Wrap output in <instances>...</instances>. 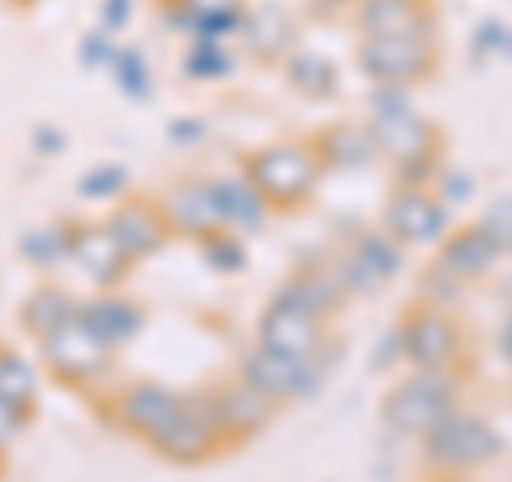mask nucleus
<instances>
[{"label":"nucleus","instance_id":"10","mask_svg":"<svg viewBox=\"0 0 512 482\" xmlns=\"http://www.w3.org/2000/svg\"><path fill=\"white\" fill-rule=\"evenodd\" d=\"M329 342L333 337L325 333V320H316L299 308H286L278 299H269V308L256 320V346L282 359H316Z\"/></svg>","mask_w":512,"mask_h":482},{"label":"nucleus","instance_id":"2","mask_svg":"<svg viewBox=\"0 0 512 482\" xmlns=\"http://www.w3.org/2000/svg\"><path fill=\"white\" fill-rule=\"evenodd\" d=\"M461 401V376L453 367H414V376L397 380L384 393V423L397 436H427L444 414H453Z\"/></svg>","mask_w":512,"mask_h":482},{"label":"nucleus","instance_id":"19","mask_svg":"<svg viewBox=\"0 0 512 482\" xmlns=\"http://www.w3.org/2000/svg\"><path fill=\"white\" fill-rule=\"evenodd\" d=\"M312 146L320 154V167L325 171H367L380 158L372 124H355V120H338L329 128H320L312 137Z\"/></svg>","mask_w":512,"mask_h":482},{"label":"nucleus","instance_id":"13","mask_svg":"<svg viewBox=\"0 0 512 482\" xmlns=\"http://www.w3.org/2000/svg\"><path fill=\"white\" fill-rule=\"evenodd\" d=\"M372 137H376V150L384 158H393V163H410V158L440 150V128L431 120H423L419 111H414V103L393 107V111H376Z\"/></svg>","mask_w":512,"mask_h":482},{"label":"nucleus","instance_id":"43","mask_svg":"<svg viewBox=\"0 0 512 482\" xmlns=\"http://www.w3.org/2000/svg\"><path fill=\"white\" fill-rule=\"evenodd\" d=\"M504 56H512V30H508V39H504Z\"/></svg>","mask_w":512,"mask_h":482},{"label":"nucleus","instance_id":"9","mask_svg":"<svg viewBox=\"0 0 512 482\" xmlns=\"http://www.w3.org/2000/svg\"><path fill=\"white\" fill-rule=\"evenodd\" d=\"M453 231V210L431 188H402L384 205V235H393L402 248L414 244H440Z\"/></svg>","mask_w":512,"mask_h":482},{"label":"nucleus","instance_id":"30","mask_svg":"<svg viewBox=\"0 0 512 482\" xmlns=\"http://www.w3.org/2000/svg\"><path fill=\"white\" fill-rule=\"evenodd\" d=\"M201 261L214 273H244L248 269V248L235 231H214L201 239Z\"/></svg>","mask_w":512,"mask_h":482},{"label":"nucleus","instance_id":"28","mask_svg":"<svg viewBox=\"0 0 512 482\" xmlns=\"http://www.w3.org/2000/svg\"><path fill=\"white\" fill-rule=\"evenodd\" d=\"M107 69H111V77H116L120 94H128V99H146L150 86H154L150 64H146V56H141L137 47H116V56H111Z\"/></svg>","mask_w":512,"mask_h":482},{"label":"nucleus","instance_id":"7","mask_svg":"<svg viewBox=\"0 0 512 482\" xmlns=\"http://www.w3.org/2000/svg\"><path fill=\"white\" fill-rule=\"evenodd\" d=\"M325 355V350H320ZM282 359V355H269V350L252 346L244 363H239V380L252 384L256 393H265L269 401H303L312 397L320 384L329 380V363L325 359Z\"/></svg>","mask_w":512,"mask_h":482},{"label":"nucleus","instance_id":"5","mask_svg":"<svg viewBox=\"0 0 512 482\" xmlns=\"http://www.w3.org/2000/svg\"><path fill=\"white\" fill-rule=\"evenodd\" d=\"M504 453V436L495 431L483 414L474 410H453L444 414L423 436V457L431 470H444V474H461V470H474V465H487L491 457Z\"/></svg>","mask_w":512,"mask_h":482},{"label":"nucleus","instance_id":"4","mask_svg":"<svg viewBox=\"0 0 512 482\" xmlns=\"http://www.w3.org/2000/svg\"><path fill=\"white\" fill-rule=\"evenodd\" d=\"M359 69L376 86H414L436 73V30H402V35H359Z\"/></svg>","mask_w":512,"mask_h":482},{"label":"nucleus","instance_id":"3","mask_svg":"<svg viewBox=\"0 0 512 482\" xmlns=\"http://www.w3.org/2000/svg\"><path fill=\"white\" fill-rule=\"evenodd\" d=\"M222 444H227V423H222L218 389H201V393H188V397L180 393V410H175V419L150 440L154 453L175 461V465L210 461Z\"/></svg>","mask_w":512,"mask_h":482},{"label":"nucleus","instance_id":"41","mask_svg":"<svg viewBox=\"0 0 512 482\" xmlns=\"http://www.w3.org/2000/svg\"><path fill=\"white\" fill-rule=\"evenodd\" d=\"M35 146H39L43 154H47V150L56 154V150H64V137L56 133V128H39V141H35Z\"/></svg>","mask_w":512,"mask_h":482},{"label":"nucleus","instance_id":"34","mask_svg":"<svg viewBox=\"0 0 512 482\" xmlns=\"http://www.w3.org/2000/svg\"><path fill=\"white\" fill-rule=\"evenodd\" d=\"M77 56H82L86 69H107L111 56H116V43H111L107 30H90V35L77 43Z\"/></svg>","mask_w":512,"mask_h":482},{"label":"nucleus","instance_id":"14","mask_svg":"<svg viewBox=\"0 0 512 482\" xmlns=\"http://www.w3.org/2000/svg\"><path fill=\"white\" fill-rule=\"evenodd\" d=\"M69 261L82 269L99 291H116V286L128 278V269H133V261L120 252V244L111 239V231L103 227V222H86V227H77L73 222Z\"/></svg>","mask_w":512,"mask_h":482},{"label":"nucleus","instance_id":"31","mask_svg":"<svg viewBox=\"0 0 512 482\" xmlns=\"http://www.w3.org/2000/svg\"><path fill=\"white\" fill-rule=\"evenodd\" d=\"M184 73L197 77V82H218V77L235 73V60L222 43H192L184 52Z\"/></svg>","mask_w":512,"mask_h":482},{"label":"nucleus","instance_id":"11","mask_svg":"<svg viewBox=\"0 0 512 482\" xmlns=\"http://www.w3.org/2000/svg\"><path fill=\"white\" fill-rule=\"evenodd\" d=\"M175 410H180V393L167 389V384H154V380H133L111 397V419H116V427L146 444L175 419Z\"/></svg>","mask_w":512,"mask_h":482},{"label":"nucleus","instance_id":"24","mask_svg":"<svg viewBox=\"0 0 512 482\" xmlns=\"http://www.w3.org/2000/svg\"><path fill=\"white\" fill-rule=\"evenodd\" d=\"M282 77L295 94H303V99H312V103H325L342 90L338 64L320 52H303V47H295V52L282 60Z\"/></svg>","mask_w":512,"mask_h":482},{"label":"nucleus","instance_id":"23","mask_svg":"<svg viewBox=\"0 0 512 482\" xmlns=\"http://www.w3.org/2000/svg\"><path fill=\"white\" fill-rule=\"evenodd\" d=\"M278 303H286V308H299L308 312L316 320H325L333 312H342L346 303V286L338 282V273H325V269H308V273H295L291 282H282V291L274 295Z\"/></svg>","mask_w":512,"mask_h":482},{"label":"nucleus","instance_id":"15","mask_svg":"<svg viewBox=\"0 0 512 482\" xmlns=\"http://www.w3.org/2000/svg\"><path fill=\"white\" fill-rule=\"evenodd\" d=\"M158 210H163V222L171 235H192V239H205L214 231H227L222 227V214H218V201L210 192V180H184L167 188L158 197Z\"/></svg>","mask_w":512,"mask_h":482},{"label":"nucleus","instance_id":"26","mask_svg":"<svg viewBox=\"0 0 512 482\" xmlns=\"http://www.w3.org/2000/svg\"><path fill=\"white\" fill-rule=\"evenodd\" d=\"M0 401L30 414H35V401H39V372L5 346H0Z\"/></svg>","mask_w":512,"mask_h":482},{"label":"nucleus","instance_id":"32","mask_svg":"<svg viewBox=\"0 0 512 482\" xmlns=\"http://www.w3.org/2000/svg\"><path fill=\"white\" fill-rule=\"evenodd\" d=\"M77 192H82L86 201H120L128 192V171L120 163H103L77 180Z\"/></svg>","mask_w":512,"mask_h":482},{"label":"nucleus","instance_id":"27","mask_svg":"<svg viewBox=\"0 0 512 482\" xmlns=\"http://www.w3.org/2000/svg\"><path fill=\"white\" fill-rule=\"evenodd\" d=\"M69 235H73V222H56V227H39V231H26L18 239V248L30 265L39 269H56L69 261Z\"/></svg>","mask_w":512,"mask_h":482},{"label":"nucleus","instance_id":"25","mask_svg":"<svg viewBox=\"0 0 512 482\" xmlns=\"http://www.w3.org/2000/svg\"><path fill=\"white\" fill-rule=\"evenodd\" d=\"M77 308H82V303H77L73 295H64L60 286H39V291H30L26 303H22V329L39 342V337L60 329L64 320H73Z\"/></svg>","mask_w":512,"mask_h":482},{"label":"nucleus","instance_id":"6","mask_svg":"<svg viewBox=\"0 0 512 482\" xmlns=\"http://www.w3.org/2000/svg\"><path fill=\"white\" fill-rule=\"evenodd\" d=\"M39 355L47 367H52V376L64 384H94L111 372V363H116V350H107L99 337L86 329L82 316L64 320L60 329L39 337Z\"/></svg>","mask_w":512,"mask_h":482},{"label":"nucleus","instance_id":"37","mask_svg":"<svg viewBox=\"0 0 512 482\" xmlns=\"http://www.w3.org/2000/svg\"><path fill=\"white\" fill-rule=\"evenodd\" d=\"M504 39H508V26L504 22H483L474 30V52L487 56V52H504Z\"/></svg>","mask_w":512,"mask_h":482},{"label":"nucleus","instance_id":"16","mask_svg":"<svg viewBox=\"0 0 512 482\" xmlns=\"http://www.w3.org/2000/svg\"><path fill=\"white\" fill-rule=\"evenodd\" d=\"M500 256L504 248L495 244V239L478 227H461V231H448L440 239V252H436V269L444 273V278H453L457 286L461 282H478V278H487V273L500 265Z\"/></svg>","mask_w":512,"mask_h":482},{"label":"nucleus","instance_id":"40","mask_svg":"<svg viewBox=\"0 0 512 482\" xmlns=\"http://www.w3.org/2000/svg\"><path fill=\"white\" fill-rule=\"evenodd\" d=\"M188 13H227V9H244V0H175Z\"/></svg>","mask_w":512,"mask_h":482},{"label":"nucleus","instance_id":"35","mask_svg":"<svg viewBox=\"0 0 512 482\" xmlns=\"http://www.w3.org/2000/svg\"><path fill=\"white\" fill-rule=\"evenodd\" d=\"M436 184H440L436 197H440L444 205H453V201H470V197H474V175H470V171H448V167H440Z\"/></svg>","mask_w":512,"mask_h":482},{"label":"nucleus","instance_id":"17","mask_svg":"<svg viewBox=\"0 0 512 482\" xmlns=\"http://www.w3.org/2000/svg\"><path fill=\"white\" fill-rule=\"evenodd\" d=\"M239 39H244V47L261 64H282L299 43V22H295V13H286L278 5V0H265V5H256V9H244Z\"/></svg>","mask_w":512,"mask_h":482},{"label":"nucleus","instance_id":"20","mask_svg":"<svg viewBox=\"0 0 512 482\" xmlns=\"http://www.w3.org/2000/svg\"><path fill=\"white\" fill-rule=\"evenodd\" d=\"M359 35H402V30H436L427 0H355Z\"/></svg>","mask_w":512,"mask_h":482},{"label":"nucleus","instance_id":"18","mask_svg":"<svg viewBox=\"0 0 512 482\" xmlns=\"http://www.w3.org/2000/svg\"><path fill=\"white\" fill-rule=\"evenodd\" d=\"M77 316H82L86 329L99 337L107 350H116V355H120L128 342H137V333L146 329V308H141L137 299L116 295V291H103L99 299L82 303V308H77Z\"/></svg>","mask_w":512,"mask_h":482},{"label":"nucleus","instance_id":"12","mask_svg":"<svg viewBox=\"0 0 512 482\" xmlns=\"http://www.w3.org/2000/svg\"><path fill=\"white\" fill-rule=\"evenodd\" d=\"M103 227L111 231V239L120 244V252L128 261H146V256L163 252L167 244V222H163V210H158V201H146V197H124L116 210L103 218Z\"/></svg>","mask_w":512,"mask_h":482},{"label":"nucleus","instance_id":"8","mask_svg":"<svg viewBox=\"0 0 512 482\" xmlns=\"http://www.w3.org/2000/svg\"><path fill=\"white\" fill-rule=\"evenodd\" d=\"M397 342H402V359H410L414 367H453L461 359V337L457 320L448 316L436 303H414L397 325Z\"/></svg>","mask_w":512,"mask_h":482},{"label":"nucleus","instance_id":"39","mask_svg":"<svg viewBox=\"0 0 512 482\" xmlns=\"http://www.w3.org/2000/svg\"><path fill=\"white\" fill-rule=\"evenodd\" d=\"M128 13H133V0H107L103 5V30H120L128 22Z\"/></svg>","mask_w":512,"mask_h":482},{"label":"nucleus","instance_id":"29","mask_svg":"<svg viewBox=\"0 0 512 482\" xmlns=\"http://www.w3.org/2000/svg\"><path fill=\"white\" fill-rule=\"evenodd\" d=\"M350 248H355V252L363 256V261L380 273L384 282H393L397 273H402V244H397L393 235H384V231H367V235H359Z\"/></svg>","mask_w":512,"mask_h":482},{"label":"nucleus","instance_id":"42","mask_svg":"<svg viewBox=\"0 0 512 482\" xmlns=\"http://www.w3.org/2000/svg\"><path fill=\"white\" fill-rule=\"evenodd\" d=\"M500 355L512 363V316L504 320V329H500Z\"/></svg>","mask_w":512,"mask_h":482},{"label":"nucleus","instance_id":"22","mask_svg":"<svg viewBox=\"0 0 512 482\" xmlns=\"http://www.w3.org/2000/svg\"><path fill=\"white\" fill-rule=\"evenodd\" d=\"M210 192L218 201L222 227L227 231H261L269 222V201L256 192V184L248 175H222V180H210Z\"/></svg>","mask_w":512,"mask_h":482},{"label":"nucleus","instance_id":"1","mask_svg":"<svg viewBox=\"0 0 512 482\" xmlns=\"http://www.w3.org/2000/svg\"><path fill=\"white\" fill-rule=\"evenodd\" d=\"M244 175L269 201V210H299L320 188V154L312 141H274L244 158Z\"/></svg>","mask_w":512,"mask_h":482},{"label":"nucleus","instance_id":"33","mask_svg":"<svg viewBox=\"0 0 512 482\" xmlns=\"http://www.w3.org/2000/svg\"><path fill=\"white\" fill-rule=\"evenodd\" d=\"M478 227H483L495 244H500L504 252H512V197H504V201H495L491 210H487V218L478 222Z\"/></svg>","mask_w":512,"mask_h":482},{"label":"nucleus","instance_id":"38","mask_svg":"<svg viewBox=\"0 0 512 482\" xmlns=\"http://www.w3.org/2000/svg\"><path fill=\"white\" fill-rule=\"evenodd\" d=\"M167 133H171L175 146H197V141L205 137V120H171Z\"/></svg>","mask_w":512,"mask_h":482},{"label":"nucleus","instance_id":"21","mask_svg":"<svg viewBox=\"0 0 512 482\" xmlns=\"http://www.w3.org/2000/svg\"><path fill=\"white\" fill-rule=\"evenodd\" d=\"M218 406H222V423H227V440H248L274 423L278 401H269L265 393H256L252 384L235 380L227 389H218Z\"/></svg>","mask_w":512,"mask_h":482},{"label":"nucleus","instance_id":"36","mask_svg":"<svg viewBox=\"0 0 512 482\" xmlns=\"http://www.w3.org/2000/svg\"><path fill=\"white\" fill-rule=\"evenodd\" d=\"M30 427V410H18L9 406V401H0V453H5L9 444H18V436Z\"/></svg>","mask_w":512,"mask_h":482}]
</instances>
